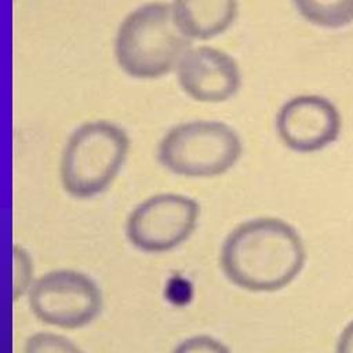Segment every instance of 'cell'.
Listing matches in <instances>:
<instances>
[{"label":"cell","instance_id":"obj_14","mask_svg":"<svg viewBox=\"0 0 353 353\" xmlns=\"http://www.w3.org/2000/svg\"><path fill=\"white\" fill-rule=\"evenodd\" d=\"M336 353H353V320L341 332L336 342Z\"/></svg>","mask_w":353,"mask_h":353},{"label":"cell","instance_id":"obj_4","mask_svg":"<svg viewBox=\"0 0 353 353\" xmlns=\"http://www.w3.org/2000/svg\"><path fill=\"white\" fill-rule=\"evenodd\" d=\"M237 131L218 120H190L171 127L157 143L156 157L167 171L186 178H212L240 159Z\"/></svg>","mask_w":353,"mask_h":353},{"label":"cell","instance_id":"obj_1","mask_svg":"<svg viewBox=\"0 0 353 353\" xmlns=\"http://www.w3.org/2000/svg\"><path fill=\"white\" fill-rule=\"evenodd\" d=\"M298 232L277 218H256L234 228L221 250L225 276L237 287L270 292L287 287L303 269Z\"/></svg>","mask_w":353,"mask_h":353},{"label":"cell","instance_id":"obj_10","mask_svg":"<svg viewBox=\"0 0 353 353\" xmlns=\"http://www.w3.org/2000/svg\"><path fill=\"white\" fill-rule=\"evenodd\" d=\"M299 15L312 25L336 29L353 22V0H292Z\"/></svg>","mask_w":353,"mask_h":353},{"label":"cell","instance_id":"obj_2","mask_svg":"<svg viewBox=\"0 0 353 353\" xmlns=\"http://www.w3.org/2000/svg\"><path fill=\"white\" fill-rule=\"evenodd\" d=\"M192 40L179 29L170 3L150 1L132 10L114 39L119 66L134 79H159L175 70Z\"/></svg>","mask_w":353,"mask_h":353},{"label":"cell","instance_id":"obj_6","mask_svg":"<svg viewBox=\"0 0 353 353\" xmlns=\"http://www.w3.org/2000/svg\"><path fill=\"white\" fill-rule=\"evenodd\" d=\"M200 216L199 203L185 194L160 193L145 199L128 215L125 234L139 251L160 254L185 243Z\"/></svg>","mask_w":353,"mask_h":353},{"label":"cell","instance_id":"obj_9","mask_svg":"<svg viewBox=\"0 0 353 353\" xmlns=\"http://www.w3.org/2000/svg\"><path fill=\"white\" fill-rule=\"evenodd\" d=\"M171 8L179 29L190 40H208L234 23L239 0H174Z\"/></svg>","mask_w":353,"mask_h":353},{"label":"cell","instance_id":"obj_7","mask_svg":"<svg viewBox=\"0 0 353 353\" xmlns=\"http://www.w3.org/2000/svg\"><path fill=\"white\" fill-rule=\"evenodd\" d=\"M342 130V116L325 97L305 94L287 99L276 114V132L288 149L313 153L334 143Z\"/></svg>","mask_w":353,"mask_h":353},{"label":"cell","instance_id":"obj_13","mask_svg":"<svg viewBox=\"0 0 353 353\" xmlns=\"http://www.w3.org/2000/svg\"><path fill=\"white\" fill-rule=\"evenodd\" d=\"M172 353H229L228 347L215 338L197 335L181 342Z\"/></svg>","mask_w":353,"mask_h":353},{"label":"cell","instance_id":"obj_5","mask_svg":"<svg viewBox=\"0 0 353 353\" xmlns=\"http://www.w3.org/2000/svg\"><path fill=\"white\" fill-rule=\"evenodd\" d=\"M28 305L41 323L62 330H77L91 324L101 314L103 296L88 274L58 269L33 280L28 291Z\"/></svg>","mask_w":353,"mask_h":353},{"label":"cell","instance_id":"obj_8","mask_svg":"<svg viewBox=\"0 0 353 353\" xmlns=\"http://www.w3.org/2000/svg\"><path fill=\"white\" fill-rule=\"evenodd\" d=\"M175 72L181 90L197 102H225L241 87V72L236 59L210 46L190 47Z\"/></svg>","mask_w":353,"mask_h":353},{"label":"cell","instance_id":"obj_11","mask_svg":"<svg viewBox=\"0 0 353 353\" xmlns=\"http://www.w3.org/2000/svg\"><path fill=\"white\" fill-rule=\"evenodd\" d=\"M23 353H84L72 339L48 331L32 334L23 346Z\"/></svg>","mask_w":353,"mask_h":353},{"label":"cell","instance_id":"obj_3","mask_svg":"<svg viewBox=\"0 0 353 353\" xmlns=\"http://www.w3.org/2000/svg\"><path fill=\"white\" fill-rule=\"evenodd\" d=\"M130 150L123 127L109 120L79 125L68 138L59 164L62 188L74 199L105 192L121 171Z\"/></svg>","mask_w":353,"mask_h":353},{"label":"cell","instance_id":"obj_12","mask_svg":"<svg viewBox=\"0 0 353 353\" xmlns=\"http://www.w3.org/2000/svg\"><path fill=\"white\" fill-rule=\"evenodd\" d=\"M33 262L26 250L19 245L12 247V296L14 301L28 294L33 283Z\"/></svg>","mask_w":353,"mask_h":353}]
</instances>
